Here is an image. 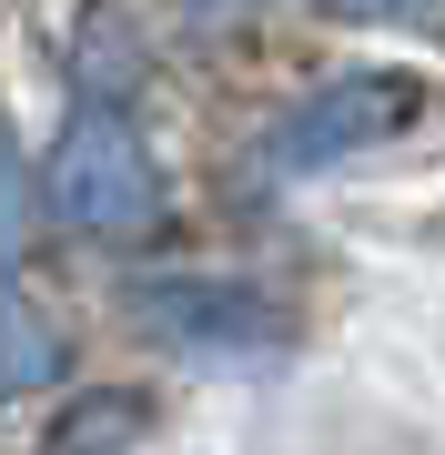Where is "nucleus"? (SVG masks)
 <instances>
[{
    "label": "nucleus",
    "instance_id": "obj_1",
    "mask_svg": "<svg viewBox=\"0 0 445 455\" xmlns=\"http://www.w3.org/2000/svg\"><path fill=\"white\" fill-rule=\"evenodd\" d=\"M31 193L61 212L71 233H142L152 203H163V182H152V152L122 101H82V112L61 122V142H51V163Z\"/></svg>",
    "mask_w": 445,
    "mask_h": 455
},
{
    "label": "nucleus",
    "instance_id": "obj_2",
    "mask_svg": "<svg viewBox=\"0 0 445 455\" xmlns=\"http://www.w3.org/2000/svg\"><path fill=\"white\" fill-rule=\"evenodd\" d=\"M415 112H425V92H415L405 71H334V82H314L294 112L274 122V163L283 172H324V163H345L364 142H395Z\"/></svg>",
    "mask_w": 445,
    "mask_h": 455
},
{
    "label": "nucleus",
    "instance_id": "obj_3",
    "mask_svg": "<svg viewBox=\"0 0 445 455\" xmlns=\"http://www.w3.org/2000/svg\"><path fill=\"white\" fill-rule=\"evenodd\" d=\"M152 324L182 334L193 355H243V344H283V314L264 304V293H223V283H182L152 304Z\"/></svg>",
    "mask_w": 445,
    "mask_h": 455
},
{
    "label": "nucleus",
    "instance_id": "obj_4",
    "mask_svg": "<svg viewBox=\"0 0 445 455\" xmlns=\"http://www.w3.org/2000/svg\"><path fill=\"white\" fill-rule=\"evenodd\" d=\"M51 374H61V334L41 324V304L11 283V263H0V405H11V395H41Z\"/></svg>",
    "mask_w": 445,
    "mask_h": 455
},
{
    "label": "nucleus",
    "instance_id": "obj_5",
    "mask_svg": "<svg viewBox=\"0 0 445 455\" xmlns=\"http://www.w3.org/2000/svg\"><path fill=\"white\" fill-rule=\"evenodd\" d=\"M122 92H132V41H122L112 11H101L82 31V101H122Z\"/></svg>",
    "mask_w": 445,
    "mask_h": 455
},
{
    "label": "nucleus",
    "instance_id": "obj_6",
    "mask_svg": "<svg viewBox=\"0 0 445 455\" xmlns=\"http://www.w3.org/2000/svg\"><path fill=\"white\" fill-rule=\"evenodd\" d=\"M31 172H20V152H11V132H0V263H20V243H31Z\"/></svg>",
    "mask_w": 445,
    "mask_h": 455
},
{
    "label": "nucleus",
    "instance_id": "obj_7",
    "mask_svg": "<svg viewBox=\"0 0 445 455\" xmlns=\"http://www.w3.org/2000/svg\"><path fill=\"white\" fill-rule=\"evenodd\" d=\"M253 11H264V0H182V20H193L203 41H223V31H253Z\"/></svg>",
    "mask_w": 445,
    "mask_h": 455
},
{
    "label": "nucleus",
    "instance_id": "obj_8",
    "mask_svg": "<svg viewBox=\"0 0 445 455\" xmlns=\"http://www.w3.org/2000/svg\"><path fill=\"white\" fill-rule=\"evenodd\" d=\"M324 11H345V20H425L445 0H324Z\"/></svg>",
    "mask_w": 445,
    "mask_h": 455
}]
</instances>
